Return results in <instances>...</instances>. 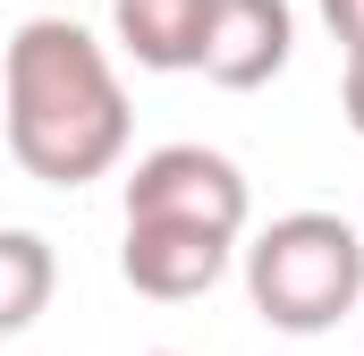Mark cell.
<instances>
[{"mask_svg":"<svg viewBox=\"0 0 364 356\" xmlns=\"http://www.w3.org/2000/svg\"><path fill=\"white\" fill-rule=\"evenodd\" d=\"M161 356H178V348H161Z\"/></svg>","mask_w":364,"mask_h":356,"instance_id":"30bf717a","label":"cell"},{"mask_svg":"<svg viewBox=\"0 0 364 356\" xmlns=\"http://www.w3.org/2000/svg\"><path fill=\"white\" fill-rule=\"evenodd\" d=\"M339 102H348V127L364 136V51H348V77H339Z\"/></svg>","mask_w":364,"mask_h":356,"instance_id":"9c48e42d","label":"cell"},{"mask_svg":"<svg viewBox=\"0 0 364 356\" xmlns=\"http://www.w3.org/2000/svg\"><path fill=\"white\" fill-rule=\"evenodd\" d=\"M9 153L43 187H85L127 153V85L77 17H26L0 51Z\"/></svg>","mask_w":364,"mask_h":356,"instance_id":"6da1fadb","label":"cell"},{"mask_svg":"<svg viewBox=\"0 0 364 356\" xmlns=\"http://www.w3.org/2000/svg\"><path fill=\"white\" fill-rule=\"evenodd\" d=\"M203 17H212V0H110V26H119L127 60L153 68V77H178V68L203 60Z\"/></svg>","mask_w":364,"mask_h":356,"instance_id":"8992f818","label":"cell"},{"mask_svg":"<svg viewBox=\"0 0 364 356\" xmlns=\"http://www.w3.org/2000/svg\"><path fill=\"white\" fill-rule=\"evenodd\" d=\"M127 221H170L203 238H246V170L212 145H153L127 170Z\"/></svg>","mask_w":364,"mask_h":356,"instance_id":"3957f363","label":"cell"},{"mask_svg":"<svg viewBox=\"0 0 364 356\" xmlns=\"http://www.w3.org/2000/svg\"><path fill=\"white\" fill-rule=\"evenodd\" d=\"M119 271L136 297H161V305H186L203 297L220 271H229V238H203V229H170V221H127V246H119Z\"/></svg>","mask_w":364,"mask_h":356,"instance_id":"5b68a950","label":"cell"},{"mask_svg":"<svg viewBox=\"0 0 364 356\" xmlns=\"http://www.w3.org/2000/svg\"><path fill=\"white\" fill-rule=\"evenodd\" d=\"M322 17H331V34L348 51H364V0H322Z\"/></svg>","mask_w":364,"mask_h":356,"instance_id":"ba28073f","label":"cell"},{"mask_svg":"<svg viewBox=\"0 0 364 356\" xmlns=\"http://www.w3.org/2000/svg\"><path fill=\"white\" fill-rule=\"evenodd\" d=\"M246 297L288 340L331 331L339 314L364 305V229L339 212H279L246 246Z\"/></svg>","mask_w":364,"mask_h":356,"instance_id":"7a4b0ae2","label":"cell"},{"mask_svg":"<svg viewBox=\"0 0 364 356\" xmlns=\"http://www.w3.org/2000/svg\"><path fill=\"white\" fill-rule=\"evenodd\" d=\"M51 246L34 238V229H0V340H17L26 323H43V305H51Z\"/></svg>","mask_w":364,"mask_h":356,"instance_id":"52a82bcc","label":"cell"},{"mask_svg":"<svg viewBox=\"0 0 364 356\" xmlns=\"http://www.w3.org/2000/svg\"><path fill=\"white\" fill-rule=\"evenodd\" d=\"M288 51H296V9L288 0H212L195 68L212 85H229V93H255L288 68Z\"/></svg>","mask_w":364,"mask_h":356,"instance_id":"277c9868","label":"cell"}]
</instances>
